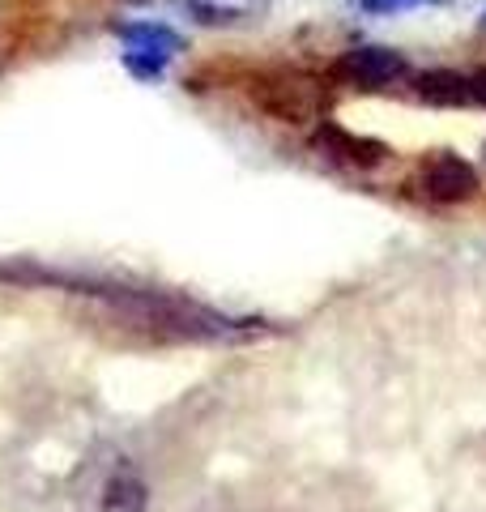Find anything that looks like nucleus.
Segmentation results:
<instances>
[{
	"mask_svg": "<svg viewBox=\"0 0 486 512\" xmlns=\"http://www.w3.org/2000/svg\"><path fill=\"white\" fill-rule=\"evenodd\" d=\"M469 94H474V107H486V64L469 73Z\"/></svg>",
	"mask_w": 486,
	"mask_h": 512,
	"instance_id": "obj_11",
	"label": "nucleus"
},
{
	"mask_svg": "<svg viewBox=\"0 0 486 512\" xmlns=\"http://www.w3.org/2000/svg\"><path fill=\"white\" fill-rule=\"evenodd\" d=\"M482 154H486V146H482Z\"/></svg>",
	"mask_w": 486,
	"mask_h": 512,
	"instance_id": "obj_13",
	"label": "nucleus"
},
{
	"mask_svg": "<svg viewBox=\"0 0 486 512\" xmlns=\"http://www.w3.org/2000/svg\"><path fill=\"white\" fill-rule=\"evenodd\" d=\"M418 188L440 205H461L469 197H478L482 180H478L474 163H465V158L452 154V150H440V154L423 158V167H418Z\"/></svg>",
	"mask_w": 486,
	"mask_h": 512,
	"instance_id": "obj_3",
	"label": "nucleus"
},
{
	"mask_svg": "<svg viewBox=\"0 0 486 512\" xmlns=\"http://www.w3.org/2000/svg\"><path fill=\"white\" fill-rule=\"evenodd\" d=\"M145 504H150V491L133 474H116L103 487V512H145Z\"/></svg>",
	"mask_w": 486,
	"mask_h": 512,
	"instance_id": "obj_6",
	"label": "nucleus"
},
{
	"mask_svg": "<svg viewBox=\"0 0 486 512\" xmlns=\"http://www.w3.org/2000/svg\"><path fill=\"white\" fill-rule=\"evenodd\" d=\"M312 150L329 163H342V167H380L388 158V146L376 137H363V133H350V128L333 124V120H320V128L312 133Z\"/></svg>",
	"mask_w": 486,
	"mask_h": 512,
	"instance_id": "obj_4",
	"label": "nucleus"
},
{
	"mask_svg": "<svg viewBox=\"0 0 486 512\" xmlns=\"http://www.w3.org/2000/svg\"><path fill=\"white\" fill-rule=\"evenodd\" d=\"M252 103L265 111L269 120L278 124H320L324 111H329V99H324V86L312 82L303 73H278L265 77V82L252 86Z\"/></svg>",
	"mask_w": 486,
	"mask_h": 512,
	"instance_id": "obj_1",
	"label": "nucleus"
},
{
	"mask_svg": "<svg viewBox=\"0 0 486 512\" xmlns=\"http://www.w3.org/2000/svg\"><path fill=\"white\" fill-rule=\"evenodd\" d=\"M256 5V0H188V9L197 13L201 22H209V26H218V22H235V18H243Z\"/></svg>",
	"mask_w": 486,
	"mask_h": 512,
	"instance_id": "obj_8",
	"label": "nucleus"
},
{
	"mask_svg": "<svg viewBox=\"0 0 486 512\" xmlns=\"http://www.w3.org/2000/svg\"><path fill=\"white\" fill-rule=\"evenodd\" d=\"M410 5H444V0H363L367 13H397V9H410Z\"/></svg>",
	"mask_w": 486,
	"mask_h": 512,
	"instance_id": "obj_10",
	"label": "nucleus"
},
{
	"mask_svg": "<svg viewBox=\"0 0 486 512\" xmlns=\"http://www.w3.org/2000/svg\"><path fill=\"white\" fill-rule=\"evenodd\" d=\"M124 69L133 73V77H141V82H154V77H162V69H167V56L162 52H128L124 56Z\"/></svg>",
	"mask_w": 486,
	"mask_h": 512,
	"instance_id": "obj_9",
	"label": "nucleus"
},
{
	"mask_svg": "<svg viewBox=\"0 0 486 512\" xmlns=\"http://www.w3.org/2000/svg\"><path fill=\"white\" fill-rule=\"evenodd\" d=\"M333 73L342 77L346 86H363V90H384V86H397L410 77V60H405L397 47H380V43H363V47H350V52L337 56Z\"/></svg>",
	"mask_w": 486,
	"mask_h": 512,
	"instance_id": "obj_2",
	"label": "nucleus"
},
{
	"mask_svg": "<svg viewBox=\"0 0 486 512\" xmlns=\"http://www.w3.org/2000/svg\"><path fill=\"white\" fill-rule=\"evenodd\" d=\"M482 30H486V13H482Z\"/></svg>",
	"mask_w": 486,
	"mask_h": 512,
	"instance_id": "obj_12",
	"label": "nucleus"
},
{
	"mask_svg": "<svg viewBox=\"0 0 486 512\" xmlns=\"http://www.w3.org/2000/svg\"><path fill=\"white\" fill-rule=\"evenodd\" d=\"M414 99L431 107H474L469 94V73L457 69H427L414 77Z\"/></svg>",
	"mask_w": 486,
	"mask_h": 512,
	"instance_id": "obj_5",
	"label": "nucleus"
},
{
	"mask_svg": "<svg viewBox=\"0 0 486 512\" xmlns=\"http://www.w3.org/2000/svg\"><path fill=\"white\" fill-rule=\"evenodd\" d=\"M120 35L137 47V52H162V56H171V52H180V35H175L171 26H158V22H137V26H120Z\"/></svg>",
	"mask_w": 486,
	"mask_h": 512,
	"instance_id": "obj_7",
	"label": "nucleus"
}]
</instances>
